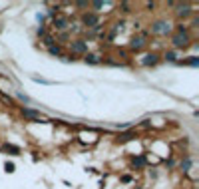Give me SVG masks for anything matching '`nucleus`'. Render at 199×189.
<instances>
[{
  "mask_svg": "<svg viewBox=\"0 0 199 189\" xmlns=\"http://www.w3.org/2000/svg\"><path fill=\"white\" fill-rule=\"evenodd\" d=\"M22 113H24L26 117H32V120H40V113H38V112H34V110H28V107H24Z\"/></svg>",
  "mask_w": 199,
  "mask_h": 189,
  "instance_id": "8",
  "label": "nucleus"
},
{
  "mask_svg": "<svg viewBox=\"0 0 199 189\" xmlns=\"http://www.w3.org/2000/svg\"><path fill=\"white\" fill-rule=\"evenodd\" d=\"M48 50H50V54H56V56L60 54V48H58V46H50Z\"/></svg>",
  "mask_w": 199,
  "mask_h": 189,
  "instance_id": "16",
  "label": "nucleus"
},
{
  "mask_svg": "<svg viewBox=\"0 0 199 189\" xmlns=\"http://www.w3.org/2000/svg\"><path fill=\"white\" fill-rule=\"evenodd\" d=\"M177 14L183 16V18H185V16H189V14H191V6H189V4H183V6H179V8H177Z\"/></svg>",
  "mask_w": 199,
  "mask_h": 189,
  "instance_id": "7",
  "label": "nucleus"
},
{
  "mask_svg": "<svg viewBox=\"0 0 199 189\" xmlns=\"http://www.w3.org/2000/svg\"><path fill=\"white\" fill-rule=\"evenodd\" d=\"M4 151H10L12 155H18L20 153V149L16 147V145H4Z\"/></svg>",
  "mask_w": 199,
  "mask_h": 189,
  "instance_id": "11",
  "label": "nucleus"
},
{
  "mask_svg": "<svg viewBox=\"0 0 199 189\" xmlns=\"http://www.w3.org/2000/svg\"><path fill=\"white\" fill-rule=\"evenodd\" d=\"M165 58H167L169 62H175V52H167V54H165Z\"/></svg>",
  "mask_w": 199,
  "mask_h": 189,
  "instance_id": "15",
  "label": "nucleus"
},
{
  "mask_svg": "<svg viewBox=\"0 0 199 189\" xmlns=\"http://www.w3.org/2000/svg\"><path fill=\"white\" fill-rule=\"evenodd\" d=\"M152 32H155V34H167V32H169V24L167 22H155L152 26Z\"/></svg>",
  "mask_w": 199,
  "mask_h": 189,
  "instance_id": "1",
  "label": "nucleus"
},
{
  "mask_svg": "<svg viewBox=\"0 0 199 189\" xmlns=\"http://www.w3.org/2000/svg\"><path fill=\"white\" fill-rule=\"evenodd\" d=\"M143 163H146V159H143V157H137V159H133V165H137V167H142Z\"/></svg>",
  "mask_w": 199,
  "mask_h": 189,
  "instance_id": "13",
  "label": "nucleus"
},
{
  "mask_svg": "<svg viewBox=\"0 0 199 189\" xmlns=\"http://www.w3.org/2000/svg\"><path fill=\"white\" fill-rule=\"evenodd\" d=\"M72 50L80 54H88V44L84 40H76V42H72Z\"/></svg>",
  "mask_w": 199,
  "mask_h": 189,
  "instance_id": "3",
  "label": "nucleus"
},
{
  "mask_svg": "<svg viewBox=\"0 0 199 189\" xmlns=\"http://www.w3.org/2000/svg\"><path fill=\"white\" fill-rule=\"evenodd\" d=\"M82 22H84L86 26H98V16H94V14H84Z\"/></svg>",
  "mask_w": 199,
  "mask_h": 189,
  "instance_id": "4",
  "label": "nucleus"
},
{
  "mask_svg": "<svg viewBox=\"0 0 199 189\" xmlns=\"http://www.w3.org/2000/svg\"><path fill=\"white\" fill-rule=\"evenodd\" d=\"M44 44H46L48 48H50V46H54V38H50V36H46V38H44Z\"/></svg>",
  "mask_w": 199,
  "mask_h": 189,
  "instance_id": "14",
  "label": "nucleus"
},
{
  "mask_svg": "<svg viewBox=\"0 0 199 189\" xmlns=\"http://www.w3.org/2000/svg\"><path fill=\"white\" fill-rule=\"evenodd\" d=\"M155 62H157V56H153V54H149V56H146V58L142 60L143 66H149V64H155Z\"/></svg>",
  "mask_w": 199,
  "mask_h": 189,
  "instance_id": "9",
  "label": "nucleus"
},
{
  "mask_svg": "<svg viewBox=\"0 0 199 189\" xmlns=\"http://www.w3.org/2000/svg\"><path fill=\"white\" fill-rule=\"evenodd\" d=\"M6 171H14V165L12 163H6Z\"/></svg>",
  "mask_w": 199,
  "mask_h": 189,
  "instance_id": "18",
  "label": "nucleus"
},
{
  "mask_svg": "<svg viewBox=\"0 0 199 189\" xmlns=\"http://www.w3.org/2000/svg\"><path fill=\"white\" fill-rule=\"evenodd\" d=\"M189 64H191V66H197L199 60H197V58H193V60H189Z\"/></svg>",
  "mask_w": 199,
  "mask_h": 189,
  "instance_id": "17",
  "label": "nucleus"
},
{
  "mask_svg": "<svg viewBox=\"0 0 199 189\" xmlns=\"http://www.w3.org/2000/svg\"><path fill=\"white\" fill-rule=\"evenodd\" d=\"M171 42H173L177 48H185L187 46V34H179V32H177V34L171 38Z\"/></svg>",
  "mask_w": 199,
  "mask_h": 189,
  "instance_id": "2",
  "label": "nucleus"
},
{
  "mask_svg": "<svg viewBox=\"0 0 199 189\" xmlns=\"http://www.w3.org/2000/svg\"><path fill=\"white\" fill-rule=\"evenodd\" d=\"M86 62L88 64H100V58L94 56V54H86Z\"/></svg>",
  "mask_w": 199,
  "mask_h": 189,
  "instance_id": "10",
  "label": "nucleus"
},
{
  "mask_svg": "<svg viewBox=\"0 0 199 189\" xmlns=\"http://www.w3.org/2000/svg\"><path fill=\"white\" fill-rule=\"evenodd\" d=\"M54 26H56L58 30H64V28H68V20L64 18V16H58V18H54Z\"/></svg>",
  "mask_w": 199,
  "mask_h": 189,
  "instance_id": "5",
  "label": "nucleus"
},
{
  "mask_svg": "<svg viewBox=\"0 0 199 189\" xmlns=\"http://www.w3.org/2000/svg\"><path fill=\"white\" fill-rule=\"evenodd\" d=\"M143 44H146V40H143V38H133V40L130 42V48H132V50H139Z\"/></svg>",
  "mask_w": 199,
  "mask_h": 189,
  "instance_id": "6",
  "label": "nucleus"
},
{
  "mask_svg": "<svg viewBox=\"0 0 199 189\" xmlns=\"http://www.w3.org/2000/svg\"><path fill=\"white\" fill-rule=\"evenodd\" d=\"M130 139H133V133H123L120 137V142H130Z\"/></svg>",
  "mask_w": 199,
  "mask_h": 189,
  "instance_id": "12",
  "label": "nucleus"
}]
</instances>
